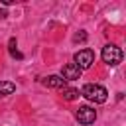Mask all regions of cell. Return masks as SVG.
Segmentation results:
<instances>
[{"label": "cell", "instance_id": "6da1fadb", "mask_svg": "<svg viewBox=\"0 0 126 126\" xmlns=\"http://www.w3.org/2000/svg\"><path fill=\"white\" fill-rule=\"evenodd\" d=\"M81 96H85L87 100H91V102H94V104H102V102H106V98H108V91H106L102 85L87 83V85L81 89Z\"/></svg>", "mask_w": 126, "mask_h": 126}, {"label": "cell", "instance_id": "7a4b0ae2", "mask_svg": "<svg viewBox=\"0 0 126 126\" xmlns=\"http://www.w3.org/2000/svg\"><path fill=\"white\" fill-rule=\"evenodd\" d=\"M100 57H102V61H104L106 65L116 67V65L122 61L124 53H122V49H120L118 45H114V43H106V45L102 47V51H100Z\"/></svg>", "mask_w": 126, "mask_h": 126}, {"label": "cell", "instance_id": "3957f363", "mask_svg": "<svg viewBox=\"0 0 126 126\" xmlns=\"http://www.w3.org/2000/svg\"><path fill=\"white\" fill-rule=\"evenodd\" d=\"M73 63H75L81 71H83V69H89V67L94 63V51L89 49V47L79 49V51L75 53V57H73Z\"/></svg>", "mask_w": 126, "mask_h": 126}, {"label": "cell", "instance_id": "277c9868", "mask_svg": "<svg viewBox=\"0 0 126 126\" xmlns=\"http://www.w3.org/2000/svg\"><path fill=\"white\" fill-rule=\"evenodd\" d=\"M75 118H77L79 124L89 126V124H93V122L96 120V110L91 108V106H79L77 112H75Z\"/></svg>", "mask_w": 126, "mask_h": 126}, {"label": "cell", "instance_id": "5b68a950", "mask_svg": "<svg viewBox=\"0 0 126 126\" xmlns=\"http://www.w3.org/2000/svg\"><path fill=\"white\" fill-rule=\"evenodd\" d=\"M81 73L83 71L75 63H65L63 69H61V79H65V81H77V79H81Z\"/></svg>", "mask_w": 126, "mask_h": 126}, {"label": "cell", "instance_id": "8992f818", "mask_svg": "<svg viewBox=\"0 0 126 126\" xmlns=\"http://www.w3.org/2000/svg\"><path fill=\"white\" fill-rule=\"evenodd\" d=\"M41 83L45 87H49V89H65L67 87V81L61 79V75H49V77L41 79Z\"/></svg>", "mask_w": 126, "mask_h": 126}, {"label": "cell", "instance_id": "52a82bcc", "mask_svg": "<svg viewBox=\"0 0 126 126\" xmlns=\"http://www.w3.org/2000/svg\"><path fill=\"white\" fill-rule=\"evenodd\" d=\"M16 93V85L12 81H0V98L8 96V94H14Z\"/></svg>", "mask_w": 126, "mask_h": 126}, {"label": "cell", "instance_id": "ba28073f", "mask_svg": "<svg viewBox=\"0 0 126 126\" xmlns=\"http://www.w3.org/2000/svg\"><path fill=\"white\" fill-rule=\"evenodd\" d=\"M61 94H63V98H65V100H77V98L81 96V93H79L77 89H69V87L61 89Z\"/></svg>", "mask_w": 126, "mask_h": 126}, {"label": "cell", "instance_id": "9c48e42d", "mask_svg": "<svg viewBox=\"0 0 126 126\" xmlns=\"http://www.w3.org/2000/svg\"><path fill=\"white\" fill-rule=\"evenodd\" d=\"M8 51H10V55L16 57V59H24V55L16 49V37H10V41H8Z\"/></svg>", "mask_w": 126, "mask_h": 126}, {"label": "cell", "instance_id": "30bf717a", "mask_svg": "<svg viewBox=\"0 0 126 126\" xmlns=\"http://www.w3.org/2000/svg\"><path fill=\"white\" fill-rule=\"evenodd\" d=\"M73 41H75V43H83V41H87V33H85V32H77V33L73 35Z\"/></svg>", "mask_w": 126, "mask_h": 126}, {"label": "cell", "instance_id": "8fae6325", "mask_svg": "<svg viewBox=\"0 0 126 126\" xmlns=\"http://www.w3.org/2000/svg\"><path fill=\"white\" fill-rule=\"evenodd\" d=\"M2 4H4V6H12V4H14V0H2Z\"/></svg>", "mask_w": 126, "mask_h": 126}, {"label": "cell", "instance_id": "7c38bea8", "mask_svg": "<svg viewBox=\"0 0 126 126\" xmlns=\"http://www.w3.org/2000/svg\"><path fill=\"white\" fill-rule=\"evenodd\" d=\"M6 16H8V12L6 10H0V18H6Z\"/></svg>", "mask_w": 126, "mask_h": 126}]
</instances>
